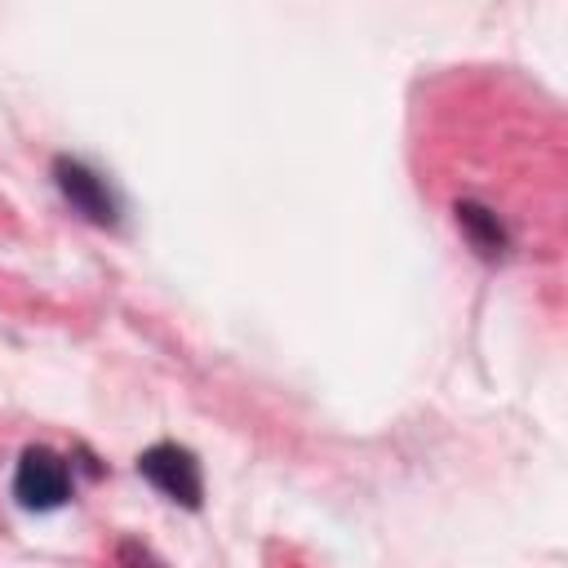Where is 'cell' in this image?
<instances>
[{
    "label": "cell",
    "instance_id": "6da1fadb",
    "mask_svg": "<svg viewBox=\"0 0 568 568\" xmlns=\"http://www.w3.org/2000/svg\"><path fill=\"white\" fill-rule=\"evenodd\" d=\"M138 470H142V479L155 484L169 501L200 506V497H204L200 462H195V453L182 448V444H151V448L138 457Z\"/></svg>",
    "mask_w": 568,
    "mask_h": 568
},
{
    "label": "cell",
    "instance_id": "7a4b0ae2",
    "mask_svg": "<svg viewBox=\"0 0 568 568\" xmlns=\"http://www.w3.org/2000/svg\"><path fill=\"white\" fill-rule=\"evenodd\" d=\"M13 497L27 510H58L71 497V470L53 448H27L13 470Z\"/></svg>",
    "mask_w": 568,
    "mask_h": 568
},
{
    "label": "cell",
    "instance_id": "3957f363",
    "mask_svg": "<svg viewBox=\"0 0 568 568\" xmlns=\"http://www.w3.org/2000/svg\"><path fill=\"white\" fill-rule=\"evenodd\" d=\"M53 182H58L62 200H67L84 222H93V226H115V200H111L106 182H102L89 164H80V160H71V155H58V160H53Z\"/></svg>",
    "mask_w": 568,
    "mask_h": 568
},
{
    "label": "cell",
    "instance_id": "277c9868",
    "mask_svg": "<svg viewBox=\"0 0 568 568\" xmlns=\"http://www.w3.org/2000/svg\"><path fill=\"white\" fill-rule=\"evenodd\" d=\"M457 226L466 231V240H470L484 257H497V253L506 248V226L497 222L493 209H484V204H475V200H462V204H457Z\"/></svg>",
    "mask_w": 568,
    "mask_h": 568
}]
</instances>
